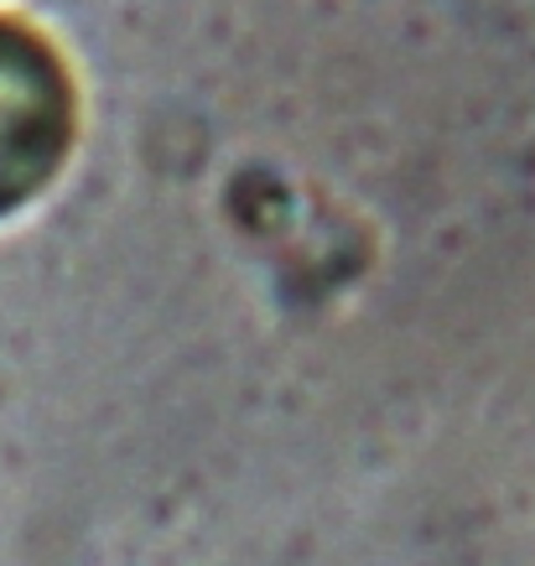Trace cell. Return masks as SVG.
I'll return each instance as SVG.
<instances>
[{
    "label": "cell",
    "mask_w": 535,
    "mask_h": 566,
    "mask_svg": "<svg viewBox=\"0 0 535 566\" xmlns=\"http://www.w3.org/2000/svg\"><path fill=\"white\" fill-rule=\"evenodd\" d=\"M63 146V88L42 52L0 32V208L42 182Z\"/></svg>",
    "instance_id": "cell-1"
}]
</instances>
